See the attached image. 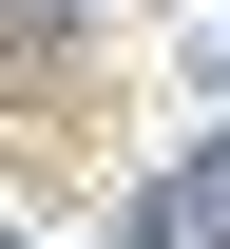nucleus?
Wrapping results in <instances>:
<instances>
[{
  "label": "nucleus",
  "instance_id": "obj_1",
  "mask_svg": "<svg viewBox=\"0 0 230 249\" xmlns=\"http://www.w3.org/2000/svg\"><path fill=\"white\" fill-rule=\"evenodd\" d=\"M173 230H211V249H230V173H173Z\"/></svg>",
  "mask_w": 230,
  "mask_h": 249
}]
</instances>
